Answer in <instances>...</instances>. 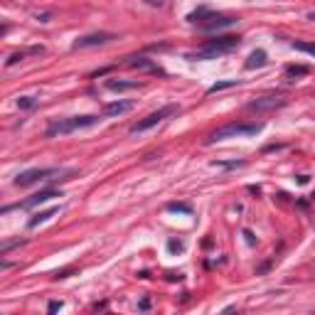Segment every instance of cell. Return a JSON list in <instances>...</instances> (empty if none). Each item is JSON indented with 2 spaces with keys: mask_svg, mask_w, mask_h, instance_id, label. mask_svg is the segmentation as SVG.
Masks as SVG:
<instances>
[{
  "mask_svg": "<svg viewBox=\"0 0 315 315\" xmlns=\"http://www.w3.org/2000/svg\"><path fill=\"white\" fill-rule=\"evenodd\" d=\"M291 47H293V50H298V52H305V55L315 57V42H293Z\"/></svg>",
  "mask_w": 315,
  "mask_h": 315,
  "instance_id": "cell-15",
  "label": "cell"
},
{
  "mask_svg": "<svg viewBox=\"0 0 315 315\" xmlns=\"http://www.w3.org/2000/svg\"><path fill=\"white\" fill-rule=\"evenodd\" d=\"M111 39H116V35H111V32H92V35H84V37L76 39L74 50H86V47H96V44H106Z\"/></svg>",
  "mask_w": 315,
  "mask_h": 315,
  "instance_id": "cell-9",
  "label": "cell"
},
{
  "mask_svg": "<svg viewBox=\"0 0 315 315\" xmlns=\"http://www.w3.org/2000/svg\"><path fill=\"white\" fill-rule=\"evenodd\" d=\"M18 106L20 109H35V106H37V99H35V96H20Z\"/></svg>",
  "mask_w": 315,
  "mask_h": 315,
  "instance_id": "cell-17",
  "label": "cell"
},
{
  "mask_svg": "<svg viewBox=\"0 0 315 315\" xmlns=\"http://www.w3.org/2000/svg\"><path fill=\"white\" fill-rule=\"evenodd\" d=\"M22 57H25V52H18V55H13V57H10V59H8L5 64H8V67H13V64H18V62L22 59Z\"/></svg>",
  "mask_w": 315,
  "mask_h": 315,
  "instance_id": "cell-21",
  "label": "cell"
},
{
  "mask_svg": "<svg viewBox=\"0 0 315 315\" xmlns=\"http://www.w3.org/2000/svg\"><path fill=\"white\" fill-rule=\"evenodd\" d=\"M52 197H62V195H59V192H55V190H42V192L32 195V197H30V200H25V202L10 204V207H3V214H8L10 209H32V207H37V204L47 202V200H52Z\"/></svg>",
  "mask_w": 315,
  "mask_h": 315,
  "instance_id": "cell-8",
  "label": "cell"
},
{
  "mask_svg": "<svg viewBox=\"0 0 315 315\" xmlns=\"http://www.w3.org/2000/svg\"><path fill=\"white\" fill-rule=\"evenodd\" d=\"M146 3H148V5H163L165 0H146Z\"/></svg>",
  "mask_w": 315,
  "mask_h": 315,
  "instance_id": "cell-24",
  "label": "cell"
},
{
  "mask_svg": "<svg viewBox=\"0 0 315 315\" xmlns=\"http://www.w3.org/2000/svg\"><path fill=\"white\" fill-rule=\"evenodd\" d=\"M190 22H195L200 30H222V27H232L234 22L239 18H234V15H219V13H209V10H197V13H192L190 15Z\"/></svg>",
  "mask_w": 315,
  "mask_h": 315,
  "instance_id": "cell-4",
  "label": "cell"
},
{
  "mask_svg": "<svg viewBox=\"0 0 315 315\" xmlns=\"http://www.w3.org/2000/svg\"><path fill=\"white\" fill-rule=\"evenodd\" d=\"M177 111H180V106H177V104H167V106H163V109L148 113L146 118L136 121V123L130 126V133H143V130H148V128H153V126H158V123H163V121L170 118V116H175Z\"/></svg>",
  "mask_w": 315,
  "mask_h": 315,
  "instance_id": "cell-5",
  "label": "cell"
},
{
  "mask_svg": "<svg viewBox=\"0 0 315 315\" xmlns=\"http://www.w3.org/2000/svg\"><path fill=\"white\" fill-rule=\"evenodd\" d=\"M237 81H219V84H214V86H209V94L219 92V89H227V86H234Z\"/></svg>",
  "mask_w": 315,
  "mask_h": 315,
  "instance_id": "cell-19",
  "label": "cell"
},
{
  "mask_svg": "<svg viewBox=\"0 0 315 315\" xmlns=\"http://www.w3.org/2000/svg\"><path fill=\"white\" fill-rule=\"evenodd\" d=\"M167 249H170V251H183V241L170 239V241H167Z\"/></svg>",
  "mask_w": 315,
  "mask_h": 315,
  "instance_id": "cell-20",
  "label": "cell"
},
{
  "mask_svg": "<svg viewBox=\"0 0 315 315\" xmlns=\"http://www.w3.org/2000/svg\"><path fill=\"white\" fill-rule=\"evenodd\" d=\"M167 209H170V212H185V214L192 212V207L185 204V202H170V204H167Z\"/></svg>",
  "mask_w": 315,
  "mask_h": 315,
  "instance_id": "cell-18",
  "label": "cell"
},
{
  "mask_svg": "<svg viewBox=\"0 0 315 315\" xmlns=\"http://www.w3.org/2000/svg\"><path fill=\"white\" fill-rule=\"evenodd\" d=\"M244 237H246V241H249V244H254V234H251V232H249V229H244Z\"/></svg>",
  "mask_w": 315,
  "mask_h": 315,
  "instance_id": "cell-23",
  "label": "cell"
},
{
  "mask_svg": "<svg viewBox=\"0 0 315 315\" xmlns=\"http://www.w3.org/2000/svg\"><path fill=\"white\" fill-rule=\"evenodd\" d=\"M308 20H313L315 22V13H308Z\"/></svg>",
  "mask_w": 315,
  "mask_h": 315,
  "instance_id": "cell-25",
  "label": "cell"
},
{
  "mask_svg": "<svg viewBox=\"0 0 315 315\" xmlns=\"http://www.w3.org/2000/svg\"><path fill=\"white\" fill-rule=\"evenodd\" d=\"M55 175H59L57 167H32V170H25L15 177V185L18 187H30L35 183H42V180H52Z\"/></svg>",
  "mask_w": 315,
  "mask_h": 315,
  "instance_id": "cell-6",
  "label": "cell"
},
{
  "mask_svg": "<svg viewBox=\"0 0 315 315\" xmlns=\"http://www.w3.org/2000/svg\"><path fill=\"white\" fill-rule=\"evenodd\" d=\"M263 130V123H241V121H232V123H224L217 130H212L207 138H204V146H214V143H222L227 138H239V136H256Z\"/></svg>",
  "mask_w": 315,
  "mask_h": 315,
  "instance_id": "cell-1",
  "label": "cell"
},
{
  "mask_svg": "<svg viewBox=\"0 0 315 315\" xmlns=\"http://www.w3.org/2000/svg\"><path fill=\"white\" fill-rule=\"evenodd\" d=\"M266 62H268L266 52H263V50H256V52H251L249 59H246V69H259V67H263Z\"/></svg>",
  "mask_w": 315,
  "mask_h": 315,
  "instance_id": "cell-11",
  "label": "cell"
},
{
  "mask_svg": "<svg viewBox=\"0 0 315 315\" xmlns=\"http://www.w3.org/2000/svg\"><path fill=\"white\" fill-rule=\"evenodd\" d=\"M286 74L288 76H305L308 74V67H303V64H291V67H286Z\"/></svg>",
  "mask_w": 315,
  "mask_h": 315,
  "instance_id": "cell-16",
  "label": "cell"
},
{
  "mask_svg": "<svg viewBox=\"0 0 315 315\" xmlns=\"http://www.w3.org/2000/svg\"><path fill=\"white\" fill-rule=\"evenodd\" d=\"M47 310H50V313H57V310H62V300H52V303L47 305Z\"/></svg>",
  "mask_w": 315,
  "mask_h": 315,
  "instance_id": "cell-22",
  "label": "cell"
},
{
  "mask_svg": "<svg viewBox=\"0 0 315 315\" xmlns=\"http://www.w3.org/2000/svg\"><path fill=\"white\" fill-rule=\"evenodd\" d=\"M133 109V101H111L104 106V113L106 116H118V113H126Z\"/></svg>",
  "mask_w": 315,
  "mask_h": 315,
  "instance_id": "cell-10",
  "label": "cell"
},
{
  "mask_svg": "<svg viewBox=\"0 0 315 315\" xmlns=\"http://www.w3.org/2000/svg\"><path fill=\"white\" fill-rule=\"evenodd\" d=\"M130 67H136V69H150V72H158V74H163L150 59H146V57H136L133 62H130Z\"/></svg>",
  "mask_w": 315,
  "mask_h": 315,
  "instance_id": "cell-14",
  "label": "cell"
},
{
  "mask_svg": "<svg viewBox=\"0 0 315 315\" xmlns=\"http://www.w3.org/2000/svg\"><path fill=\"white\" fill-rule=\"evenodd\" d=\"M57 212H59V207H50V209H44V212H39V214H35V217H32L30 222H27V227H30V229H35V227H39L42 222H47L50 217H55Z\"/></svg>",
  "mask_w": 315,
  "mask_h": 315,
  "instance_id": "cell-13",
  "label": "cell"
},
{
  "mask_svg": "<svg viewBox=\"0 0 315 315\" xmlns=\"http://www.w3.org/2000/svg\"><path fill=\"white\" fill-rule=\"evenodd\" d=\"M281 106H286V96L283 94H266V96L251 99L246 104L249 111H274V109H281Z\"/></svg>",
  "mask_w": 315,
  "mask_h": 315,
  "instance_id": "cell-7",
  "label": "cell"
},
{
  "mask_svg": "<svg viewBox=\"0 0 315 315\" xmlns=\"http://www.w3.org/2000/svg\"><path fill=\"white\" fill-rule=\"evenodd\" d=\"M101 118L99 116H74V118H55V121H50V126H47V138H52V136H67V133H72V130H79V128H89L94 123H99Z\"/></svg>",
  "mask_w": 315,
  "mask_h": 315,
  "instance_id": "cell-3",
  "label": "cell"
},
{
  "mask_svg": "<svg viewBox=\"0 0 315 315\" xmlns=\"http://www.w3.org/2000/svg\"><path fill=\"white\" fill-rule=\"evenodd\" d=\"M237 47H239V37H234V35H224V37L209 39L202 50L187 55V59H217L219 55H227V52H232V50H237Z\"/></svg>",
  "mask_w": 315,
  "mask_h": 315,
  "instance_id": "cell-2",
  "label": "cell"
},
{
  "mask_svg": "<svg viewBox=\"0 0 315 315\" xmlns=\"http://www.w3.org/2000/svg\"><path fill=\"white\" fill-rule=\"evenodd\" d=\"M106 86L111 92H128V89H138V81H123V79H109Z\"/></svg>",
  "mask_w": 315,
  "mask_h": 315,
  "instance_id": "cell-12",
  "label": "cell"
}]
</instances>
